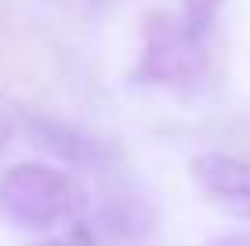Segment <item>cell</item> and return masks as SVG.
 I'll list each match as a JSON object with an SVG mask.
<instances>
[{
  "mask_svg": "<svg viewBox=\"0 0 250 246\" xmlns=\"http://www.w3.org/2000/svg\"><path fill=\"white\" fill-rule=\"evenodd\" d=\"M55 76L51 47L33 25L0 11V80L25 91H40Z\"/></svg>",
  "mask_w": 250,
  "mask_h": 246,
  "instance_id": "3957f363",
  "label": "cell"
},
{
  "mask_svg": "<svg viewBox=\"0 0 250 246\" xmlns=\"http://www.w3.org/2000/svg\"><path fill=\"white\" fill-rule=\"evenodd\" d=\"M83 207L76 181L44 163H19L0 174V217L22 232H47V228L73 221Z\"/></svg>",
  "mask_w": 250,
  "mask_h": 246,
  "instance_id": "6da1fadb",
  "label": "cell"
},
{
  "mask_svg": "<svg viewBox=\"0 0 250 246\" xmlns=\"http://www.w3.org/2000/svg\"><path fill=\"white\" fill-rule=\"evenodd\" d=\"M221 4H225V0H182V15H178V22H182L196 40H207L210 29H214V22H218Z\"/></svg>",
  "mask_w": 250,
  "mask_h": 246,
  "instance_id": "52a82bcc",
  "label": "cell"
},
{
  "mask_svg": "<svg viewBox=\"0 0 250 246\" xmlns=\"http://www.w3.org/2000/svg\"><path fill=\"white\" fill-rule=\"evenodd\" d=\"M44 246H94V235H91L83 225H76L69 235H62V239H51V243H44Z\"/></svg>",
  "mask_w": 250,
  "mask_h": 246,
  "instance_id": "9c48e42d",
  "label": "cell"
},
{
  "mask_svg": "<svg viewBox=\"0 0 250 246\" xmlns=\"http://www.w3.org/2000/svg\"><path fill=\"white\" fill-rule=\"evenodd\" d=\"M192 177L218 207L250 221V163H243L236 156L207 152L192 163Z\"/></svg>",
  "mask_w": 250,
  "mask_h": 246,
  "instance_id": "5b68a950",
  "label": "cell"
},
{
  "mask_svg": "<svg viewBox=\"0 0 250 246\" xmlns=\"http://www.w3.org/2000/svg\"><path fill=\"white\" fill-rule=\"evenodd\" d=\"M207 246H250V235H221V239H214Z\"/></svg>",
  "mask_w": 250,
  "mask_h": 246,
  "instance_id": "7c38bea8",
  "label": "cell"
},
{
  "mask_svg": "<svg viewBox=\"0 0 250 246\" xmlns=\"http://www.w3.org/2000/svg\"><path fill=\"white\" fill-rule=\"evenodd\" d=\"M25 131H29L33 145H40L55 159L73 163V167H102L113 156V149L102 138H94V134L80 131V127H73V123L51 120V116H25Z\"/></svg>",
  "mask_w": 250,
  "mask_h": 246,
  "instance_id": "277c9868",
  "label": "cell"
},
{
  "mask_svg": "<svg viewBox=\"0 0 250 246\" xmlns=\"http://www.w3.org/2000/svg\"><path fill=\"white\" fill-rule=\"evenodd\" d=\"M55 4L69 15H94V11L105 7V0H55Z\"/></svg>",
  "mask_w": 250,
  "mask_h": 246,
  "instance_id": "30bf717a",
  "label": "cell"
},
{
  "mask_svg": "<svg viewBox=\"0 0 250 246\" xmlns=\"http://www.w3.org/2000/svg\"><path fill=\"white\" fill-rule=\"evenodd\" d=\"M145 47L134 76L142 83H185L207 65V40H196L178 19L152 11L145 19Z\"/></svg>",
  "mask_w": 250,
  "mask_h": 246,
  "instance_id": "7a4b0ae2",
  "label": "cell"
},
{
  "mask_svg": "<svg viewBox=\"0 0 250 246\" xmlns=\"http://www.w3.org/2000/svg\"><path fill=\"white\" fill-rule=\"evenodd\" d=\"M11 138H15V120H11V113L0 105V152L11 145Z\"/></svg>",
  "mask_w": 250,
  "mask_h": 246,
  "instance_id": "8fae6325",
  "label": "cell"
},
{
  "mask_svg": "<svg viewBox=\"0 0 250 246\" xmlns=\"http://www.w3.org/2000/svg\"><path fill=\"white\" fill-rule=\"evenodd\" d=\"M229 149L236 152V159L250 163V116H243V120L229 131Z\"/></svg>",
  "mask_w": 250,
  "mask_h": 246,
  "instance_id": "ba28073f",
  "label": "cell"
},
{
  "mask_svg": "<svg viewBox=\"0 0 250 246\" xmlns=\"http://www.w3.org/2000/svg\"><path fill=\"white\" fill-rule=\"evenodd\" d=\"M156 225V214L142 196L134 192H116L102 207V232L109 246H145Z\"/></svg>",
  "mask_w": 250,
  "mask_h": 246,
  "instance_id": "8992f818",
  "label": "cell"
}]
</instances>
